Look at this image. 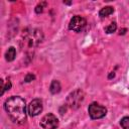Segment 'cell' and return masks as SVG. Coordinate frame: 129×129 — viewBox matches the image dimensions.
Returning <instances> with one entry per match:
<instances>
[{"label": "cell", "instance_id": "9c48e42d", "mask_svg": "<svg viewBox=\"0 0 129 129\" xmlns=\"http://www.w3.org/2000/svg\"><path fill=\"white\" fill-rule=\"evenodd\" d=\"M15 56H16V49L14 46H10L5 52V58L7 61H12L14 60Z\"/></svg>", "mask_w": 129, "mask_h": 129}, {"label": "cell", "instance_id": "7a4b0ae2", "mask_svg": "<svg viewBox=\"0 0 129 129\" xmlns=\"http://www.w3.org/2000/svg\"><path fill=\"white\" fill-rule=\"evenodd\" d=\"M84 99H85V94H84L83 90L77 89V90L73 91L68 96L67 101H66V105L69 108H71L73 110H76L81 106V104L83 103Z\"/></svg>", "mask_w": 129, "mask_h": 129}, {"label": "cell", "instance_id": "30bf717a", "mask_svg": "<svg viewBox=\"0 0 129 129\" xmlns=\"http://www.w3.org/2000/svg\"><path fill=\"white\" fill-rule=\"evenodd\" d=\"M113 12H114V8L112 6H106V7H103L99 11V16L101 18H104V17H107V16L111 15Z\"/></svg>", "mask_w": 129, "mask_h": 129}, {"label": "cell", "instance_id": "3957f363", "mask_svg": "<svg viewBox=\"0 0 129 129\" xmlns=\"http://www.w3.org/2000/svg\"><path fill=\"white\" fill-rule=\"evenodd\" d=\"M43 39V34L42 31L39 29H32L30 32L25 33L24 35V40L26 45L29 48H33L35 46H37Z\"/></svg>", "mask_w": 129, "mask_h": 129}, {"label": "cell", "instance_id": "5b68a950", "mask_svg": "<svg viewBox=\"0 0 129 129\" xmlns=\"http://www.w3.org/2000/svg\"><path fill=\"white\" fill-rule=\"evenodd\" d=\"M40 126L42 129H56L58 126V119L55 115L48 113L44 115L40 120Z\"/></svg>", "mask_w": 129, "mask_h": 129}, {"label": "cell", "instance_id": "52a82bcc", "mask_svg": "<svg viewBox=\"0 0 129 129\" xmlns=\"http://www.w3.org/2000/svg\"><path fill=\"white\" fill-rule=\"evenodd\" d=\"M42 109H43L42 101L40 99H34L28 104L27 113L29 116L34 117V116H37L38 114H40L42 112Z\"/></svg>", "mask_w": 129, "mask_h": 129}, {"label": "cell", "instance_id": "7c38bea8", "mask_svg": "<svg viewBox=\"0 0 129 129\" xmlns=\"http://www.w3.org/2000/svg\"><path fill=\"white\" fill-rule=\"evenodd\" d=\"M116 29H117V24H116V22H112V23H110L108 26L105 27V31H106V33H108V34L115 32Z\"/></svg>", "mask_w": 129, "mask_h": 129}, {"label": "cell", "instance_id": "9a60e30c", "mask_svg": "<svg viewBox=\"0 0 129 129\" xmlns=\"http://www.w3.org/2000/svg\"><path fill=\"white\" fill-rule=\"evenodd\" d=\"M35 79V76L33 75V74H31V73H29V74H27L26 76H25V78H24V81L26 82V83H29V82H31V81H33Z\"/></svg>", "mask_w": 129, "mask_h": 129}, {"label": "cell", "instance_id": "ba28073f", "mask_svg": "<svg viewBox=\"0 0 129 129\" xmlns=\"http://www.w3.org/2000/svg\"><path fill=\"white\" fill-rule=\"evenodd\" d=\"M60 90H61V86H60L59 82L56 80H53L49 86V92L52 95H55V94H58L60 92Z\"/></svg>", "mask_w": 129, "mask_h": 129}, {"label": "cell", "instance_id": "8fae6325", "mask_svg": "<svg viewBox=\"0 0 129 129\" xmlns=\"http://www.w3.org/2000/svg\"><path fill=\"white\" fill-rule=\"evenodd\" d=\"M11 87H12V84H11V82L10 81H8V82H6V84L4 85V81L3 80H1V95H3L4 94V92L5 91H8V90H10L11 89Z\"/></svg>", "mask_w": 129, "mask_h": 129}, {"label": "cell", "instance_id": "2e32d148", "mask_svg": "<svg viewBox=\"0 0 129 129\" xmlns=\"http://www.w3.org/2000/svg\"><path fill=\"white\" fill-rule=\"evenodd\" d=\"M67 107H68L67 105H63V106H61V107L59 108V113H60L61 115H63V114H64V112L67 111Z\"/></svg>", "mask_w": 129, "mask_h": 129}, {"label": "cell", "instance_id": "e0dca14e", "mask_svg": "<svg viewBox=\"0 0 129 129\" xmlns=\"http://www.w3.org/2000/svg\"><path fill=\"white\" fill-rule=\"evenodd\" d=\"M114 77H115V74H114V72H113V73H111V74L109 75L108 78H109V79H112V78H114Z\"/></svg>", "mask_w": 129, "mask_h": 129}, {"label": "cell", "instance_id": "ac0fdd59", "mask_svg": "<svg viewBox=\"0 0 129 129\" xmlns=\"http://www.w3.org/2000/svg\"><path fill=\"white\" fill-rule=\"evenodd\" d=\"M125 32H126V28H124V29L120 30V34H125Z\"/></svg>", "mask_w": 129, "mask_h": 129}, {"label": "cell", "instance_id": "8992f818", "mask_svg": "<svg viewBox=\"0 0 129 129\" xmlns=\"http://www.w3.org/2000/svg\"><path fill=\"white\" fill-rule=\"evenodd\" d=\"M86 25H87V20L80 15H76L70 20L69 29L75 32H81L86 27Z\"/></svg>", "mask_w": 129, "mask_h": 129}, {"label": "cell", "instance_id": "6da1fadb", "mask_svg": "<svg viewBox=\"0 0 129 129\" xmlns=\"http://www.w3.org/2000/svg\"><path fill=\"white\" fill-rule=\"evenodd\" d=\"M4 109L14 123L23 124L26 121V104L21 97L12 96L7 99L4 103Z\"/></svg>", "mask_w": 129, "mask_h": 129}, {"label": "cell", "instance_id": "277c9868", "mask_svg": "<svg viewBox=\"0 0 129 129\" xmlns=\"http://www.w3.org/2000/svg\"><path fill=\"white\" fill-rule=\"evenodd\" d=\"M88 112H89V116L92 119H101L106 116L107 109L104 106H101L100 104L94 102L91 105H89Z\"/></svg>", "mask_w": 129, "mask_h": 129}, {"label": "cell", "instance_id": "5bb4252c", "mask_svg": "<svg viewBox=\"0 0 129 129\" xmlns=\"http://www.w3.org/2000/svg\"><path fill=\"white\" fill-rule=\"evenodd\" d=\"M46 7V2H40V3H38L37 5H36V7H35V12L37 13V14H39V13H42L43 12V9Z\"/></svg>", "mask_w": 129, "mask_h": 129}, {"label": "cell", "instance_id": "4fadbf2b", "mask_svg": "<svg viewBox=\"0 0 129 129\" xmlns=\"http://www.w3.org/2000/svg\"><path fill=\"white\" fill-rule=\"evenodd\" d=\"M120 125L123 129H129V116H125L120 120Z\"/></svg>", "mask_w": 129, "mask_h": 129}]
</instances>
